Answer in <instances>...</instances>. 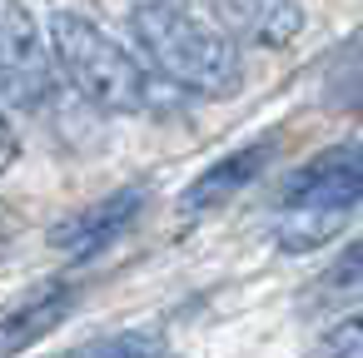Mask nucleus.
Segmentation results:
<instances>
[{
	"label": "nucleus",
	"instance_id": "1",
	"mask_svg": "<svg viewBox=\"0 0 363 358\" xmlns=\"http://www.w3.org/2000/svg\"><path fill=\"white\" fill-rule=\"evenodd\" d=\"M130 35L145 50V60L155 65V75H164L169 85H179L189 95L229 100L244 85L239 45L224 30L194 21L189 11H174V6L130 11Z\"/></svg>",
	"mask_w": 363,
	"mask_h": 358
},
{
	"label": "nucleus",
	"instance_id": "2",
	"mask_svg": "<svg viewBox=\"0 0 363 358\" xmlns=\"http://www.w3.org/2000/svg\"><path fill=\"white\" fill-rule=\"evenodd\" d=\"M45 45L55 70L105 115H140L150 105V75L145 65L90 16L55 11L45 26Z\"/></svg>",
	"mask_w": 363,
	"mask_h": 358
},
{
	"label": "nucleus",
	"instance_id": "3",
	"mask_svg": "<svg viewBox=\"0 0 363 358\" xmlns=\"http://www.w3.org/2000/svg\"><path fill=\"white\" fill-rule=\"evenodd\" d=\"M363 194V155L358 145H333L323 155H313L303 169H294L284 179V224H279V249L303 254L333 239V229L358 209Z\"/></svg>",
	"mask_w": 363,
	"mask_h": 358
},
{
	"label": "nucleus",
	"instance_id": "4",
	"mask_svg": "<svg viewBox=\"0 0 363 358\" xmlns=\"http://www.w3.org/2000/svg\"><path fill=\"white\" fill-rule=\"evenodd\" d=\"M55 90V60L45 30L21 0H0V105L35 110Z\"/></svg>",
	"mask_w": 363,
	"mask_h": 358
},
{
	"label": "nucleus",
	"instance_id": "5",
	"mask_svg": "<svg viewBox=\"0 0 363 358\" xmlns=\"http://www.w3.org/2000/svg\"><path fill=\"white\" fill-rule=\"evenodd\" d=\"M145 199H150L145 184H125V189H115V194H105V199H95V204H85V209H75L70 219L55 224L50 249L65 254V259H95V254L110 249L120 234H130V224H135L140 209H145Z\"/></svg>",
	"mask_w": 363,
	"mask_h": 358
},
{
	"label": "nucleus",
	"instance_id": "6",
	"mask_svg": "<svg viewBox=\"0 0 363 358\" xmlns=\"http://www.w3.org/2000/svg\"><path fill=\"white\" fill-rule=\"evenodd\" d=\"M75 298H80V284L55 279V284H40V289L21 293L11 308H0V358H21L45 333H55L70 318Z\"/></svg>",
	"mask_w": 363,
	"mask_h": 358
},
{
	"label": "nucleus",
	"instance_id": "7",
	"mask_svg": "<svg viewBox=\"0 0 363 358\" xmlns=\"http://www.w3.org/2000/svg\"><path fill=\"white\" fill-rule=\"evenodd\" d=\"M274 160V135H264V140H254V145H239V150H229L224 160H214L204 174H194L189 179V189H184V214H199V209H214V204H224V199H234V194H244L259 174H264V164Z\"/></svg>",
	"mask_w": 363,
	"mask_h": 358
},
{
	"label": "nucleus",
	"instance_id": "8",
	"mask_svg": "<svg viewBox=\"0 0 363 358\" xmlns=\"http://www.w3.org/2000/svg\"><path fill=\"white\" fill-rule=\"evenodd\" d=\"M219 11L254 45H289L303 30V11L294 0H219Z\"/></svg>",
	"mask_w": 363,
	"mask_h": 358
},
{
	"label": "nucleus",
	"instance_id": "9",
	"mask_svg": "<svg viewBox=\"0 0 363 358\" xmlns=\"http://www.w3.org/2000/svg\"><path fill=\"white\" fill-rule=\"evenodd\" d=\"M65 358H164V343H160V333L135 328V333H110L85 348H70Z\"/></svg>",
	"mask_w": 363,
	"mask_h": 358
},
{
	"label": "nucleus",
	"instance_id": "10",
	"mask_svg": "<svg viewBox=\"0 0 363 358\" xmlns=\"http://www.w3.org/2000/svg\"><path fill=\"white\" fill-rule=\"evenodd\" d=\"M308 358H363V323L358 318H343L338 328H328Z\"/></svg>",
	"mask_w": 363,
	"mask_h": 358
},
{
	"label": "nucleus",
	"instance_id": "11",
	"mask_svg": "<svg viewBox=\"0 0 363 358\" xmlns=\"http://www.w3.org/2000/svg\"><path fill=\"white\" fill-rule=\"evenodd\" d=\"M11 164H16V135H11L6 115H0V174H6Z\"/></svg>",
	"mask_w": 363,
	"mask_h": 358
},
{
	"label": "nucleus",
	"instance_id": "12",
	"mask_svg": "<svg viewBox=\"0 0 363 358\" xmlns=\"http://www.w3.org/2000/svg\"><path fill=\"white\" fill-rule=\"evenodd\" d=\"M145 6H174V11H184V0H130V11H145Z\"/></svg>",
	"mask_w": 363,
	"mask_h": 358
}]
</instances>
